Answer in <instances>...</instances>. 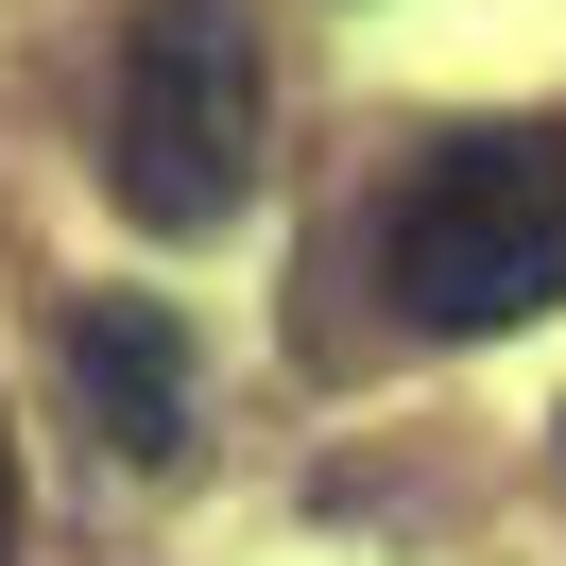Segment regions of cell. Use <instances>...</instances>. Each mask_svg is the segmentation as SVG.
<instances>
[{
  "label": "cell",
  "instance_id": "1",
  "mask_svg": "<svg viewBox=\"0 0 566 566\" xmlns=\"http://www.w3.org/2000/svg\"><path fill=\"white\" fill-rule=\"evenodd\" d=\"M378 275L412 326H447V344H497V326L566 310V138L549 120H463V138L412 155V189H395L378 223Z\"/></svg>",
  "mask_w": 566,
  "mask_h": 566
},
{
  "label": "cell",
  "instance_id": "2",
  "mask_svg": "<svg viewBox=\"0 0 566 566\" xmlns=\"http://www.w3.org/2000/svg\"><path fill=\"white\" fill-rule=\"evenodd\" d=\"M120 207L155 241H223L258 207V18L241 0H138V35H120Z\"/></svg>",
  "mask_w": 566,
  "mask_h": 566
},
{
  "label": "cell",
  "instance_id": "3",
  "mask_svg": "<svg viewBox=\"0 0 566 566\" xmlns=\"http://www.w3.org/2000/svg\"><path fill=\"white\" fill-rule=\"evenodd\" d=\"M52 360H70V395H86V429H104L120 463H172L189 447V310L172 292H70L52 310Z\"/></svg>",
  "mask_w": 566,
  "mask_h": 566
},
{
  "label": "cell",
  "instance_id": "4",
  "mask_svg": "<svg viewBox=\"0 0 566 566\" xmlns=\"http://www.w3.org/2000/svg\"><path fill=\"white\" fill-rule=\"evenodd\" d=\"M0 566H18V447H0Z\"/></svg>",
  "mask_w": 566,
  "mask_h": 566
}]
</instances>
